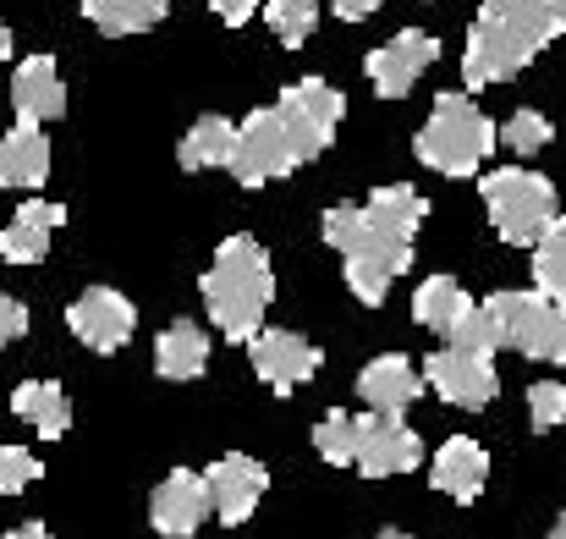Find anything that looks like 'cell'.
<instances>
[{"mask_svg": "<svg viewBox=\"0 0 566 539\" xmlns=\"http://www.w3.org/2000/svg\"><path fill=\"white\" fill-rule=\"evenodd\" d=\"M61 220H66L61 204L28 198V204L11 215V226L0 231V259H6V265H39V259L50 253V231H55Z\"/></svg>", "mask_w": 566, "mask_h": 539, "instance_id": "ac0fdd59", "label": "cell"}, {"mask_svg": "<svg viewBox=\"0 0 566 539\" xmlns=\"http://www.w3.org/2000/svg\"><path fill=\"white\" fill-rule=\"evenodd\" d=\"M11 413H17V418H28L44 440H61V435H66V424H72L66 391H61L55 380H22V385L11 391Z\"/></svg>", "mask_w": 566, "mask_h": 539, "instance_id": "7402d4cb", "label": "cell"}, {"mask_svg": "<svg viewBox=\"0 0 566 539\" xmlns=\"http://www.w3.org/2000/svg\"><path fill=\"white\" fill-rule=\"evenodd\" d=\"M203 485H209V512L220 518V524H248L253 518V507L264 501V490H270V474H264V463L259 457H248V452H226V457H214L209 463V474H203Z\"/></svg>", "mask_w": 566, "mask_h": 539, "instance_id": "30bf717a", "label": "cell"}, {"mask_svg": "<svg viewBox=\"0 0 566 539\" xmlns=\"http://www.w3.org/2000/svg\"><path fill=\"white\" fill-rule=\"evenodd\" d=\"M462 309H468V292H462L451 276H429V281H418V292H412V320H418L423 331H434V336H446V325H451Z\"/></svg>", "mask_w": 566, "mask_h": 539, "instance_id": "484cf974", "label": "cell"}, {"mask_svg": "<svg viewBox=\"0 0 566 539\" xmlns=\"http://www.w3.org/2000/svg\"><path fill=\"white\" fill-rule=\"evenodd\" d=\"M203 303H209V320L226 342H248L275 303L270 253L253 237H226L214 265L203 270Z\"/></svg>", "mask_w": 566, "mask_h": 539, "instance_id": "7a4b0ae2", "label": "cell"}, {"mask_svg": "<svg viewBox=\"0 0 566 539\" xmlns=\"http://www.w3.org/2000/svg\"><path fill=\"white\" fill-rule=\"evenodd\" d=\"M528 418H534L539 435L556 429V424H566V385L562 380H539V385H528Z\"/></svg>", "mask_w": 566, "mask_h": 539, "instance_id": "4dcf8cb0", "label": "cell"}, {"mask_svg": "<svg viewBox=\"0 0 566 539\" xmlns=\"http://www.w3.org/2000/svg\"><path fill=\"white\" fill-rule=\"evenodd\" d=\"M275 116H281V133H286L292 160L308 166V160H319V155L331 149V138H336V127H342V116H347V100H342V89H331L325 77H303V83H292V89L281 94Z\"/></svg>", "mask_w": 566, "mask_h": 539, "instance_id": "52a82bcc", "label": "cell"}, {"mask_svg": "<svg viewBox=\"0 0 566 539\" xmlns=\"http://www.w3.org/2000/svg\"><path fill=\"white\" fill-rule=\"evenodd\" d=\"M314 452H319L331 468H347L353 452H358V418H347V413H325V418L314 424Z\"/></svg>", "mask_w": 566, "mask_h": 539, "instance_id": "f546056e", "label": "cell"}, {"mask_svg": "<svg viewBox=\"0 0 566 539\" xmlns=\"http://www.w3.org/2000/svg\"><path fill=\"white\" fill-rule=\"evenodd\" d=\"M551 28L566 33V0H551Z\"/></svg>", "mask_w": 566, "mask_h": 539, "instance_id": "74e56055", "label": "cell"}, {"mask_svg": "<svg viewBox=\"0 0 566 539\" xmlns=\"http://www.w3.org/2000/svg\"><path fill=\"white\" fill-rule=\"evenodd\" d=\"M429 485L440 490V496H451V501H479L484 496V485H490V452L479 446V440H468V435H451L440 452H434V463H429Z\"/></svg>", "mask_w": 566, "mask_h": 539, "instance_id": "2e32d148", "label": "cell"}, {"mask_svg": "<svg viewBox=\"0 0 566 539\" xmlns=\"http://www.w3.org/2000/svg\"><path fill=\"white\" fill-rule=\"evenodd\" d=\"M325 242L347 259V287H353V298L369 303V309L385 303L390 281L412 265V242L375 231V226L364 220V204H336V209H325Z\"/></svg>", "mask_w": 566, "mask_h": 539, "instance_id": "3957f363", "label": "cell"}, {"mask_svg": "<svg viewBox=\"0 0 566 539\" xmlns=\"http://www.w3.org/2000/svg\"><path fill=\"white\" fill-rule=\"evenodd\" d=\"M517 155H539L545 144H551V122L539 116V111H517L512 122H506V133H501Z\"/></svg>", "mask_w": 566, "mask_h": 539, "instance_id": "1f68e13d", "label": "cell"}, {"mask_svg": "<svg viewBox=\"0 0 566 539\" xmlns=\"http://www.w3.org/2000/svg\"><path fill=\"white\" fill-rule=\"evenodd\" d=\"M423 215H429V204L407 187V182H390V187H379L375 198L364 204V220L385 231V237H401V242H412L418 237V226H423Z\"/></svg>", "mask_w": 566, "mask_h": 539, "instance_id": "603a6c76", "label": "cell"}, {"mask_svg": "<svg viewBox=\"0 0 566 539\" xmlns=\"http://www.w3.org/2000/svg\"><path fill=\"white\" fill-rule=\"evenodd\" d=\"M166 11H171V0H83V17H88L99 33H111V39L144 33V28H155Z\"/></svg>", "mask_w": 566, "mask_h": 539, "instance_id": "cb8c5ba5", "label": "cell"}, {"mask_svg": "<svg viewBox=\"0 0 566 539\" xmlns=\"http://www.w3.org/2000/svg\"><path fill=\"white\" fill-rule=\"evenodd\" d=\"M495 144H501L495 122H490L468 94H440L412 149H418V160L434 166L440 177H473V172L495 155Z\"/></svg>", "mask_w": 566, "mask_h": 539, "instance_id": "277c9868", "label": "cell"}, {"mask_svg": "<svg viewBox=\"0 0 566 539\" xmlns=\"http://www.w3.org/2000/svg\"><path fill=\"white\" fill-rule=\"evenodd\" d=\"M39 474H44V468H39V457H33V452H22V446H0V496L28 490Z\"/></svg>", "mask_w": 566, "mask_h": 539, "instance_id": "d6a6232c", "label": "cell"}, {"mask_svg": "<svg viewBox=\"0 0 566 539\" xmlns=\"http://www.w3.org/2000/svg\"><path fill=\"white\" fill-rule=\"evenodd\" d=\"M66 325H72V336H77L83 348H94V353H122V348L133 342V331H138V309H133V298H122L116 287H88V292L66 309Z\"/></svg>", "mask_w": 566, "mask_h": 539, "instance_id": "9c48e42d", "label": "cell"}, {"mask_svg": "<svg viewBox=\"0 0 566 539\" xmlns=\"http://www.w3.org/2000/svg\"><path fill=\"white\" fill-rule=\"evenodd\" d=\"M353 463L369 479H390V474L418 468L423 463V446H418V435L407 429L401 413H375L369 407V418H358V452H353Z\"/></svg>", "mask_w": 566, "mask_h": 539, "instance_id": "8fae6325", "label": "cell"}, {"mask_svg": "<svg viewBox=\"0 0 566 539\" xmlns=\"http://www.w3.org/2000/svg\"><path fill=\"white\" fill-rule=\"evenodd\" d=\"M446 342L457 348V353H473V359H495V348H501V336H495V320L484 314V309H462L451 325H446Z\"/></svg>", "mask_w": 566, "mask_h": 539, "instance_id": "f1b7e54d", "label": "cell"}, {"mask_svg": "<svg viewBox=\"0 0 566 539\" xmlns=\"http://www.w3.org/2000/svg\"><path fill=\"white\" fill-rule=\"evenodd\" d=\"M214 11H220V22H231V28H242L253 11H259V0H214Z\"/></svg>", "mask_w": 566, "mask_h": 539, "instance_id": "e575fe53", "label": "cell"}, {"mask_svg": "<svg viewBox=\"0 0 566 539\" xmlns=\"http://www.w3.org/2000/svg\"><path fill=\"white\" fill-rule=\"evenodd\" d=\"M22 331H28V309H22L17 298H6V292H0V348H6V342H17Z\"/></svg>", "mask_w": 566, "mask_h": 539, "instance_id": "836d02e7", "label": "cell"}, {"mask_svg": "<svg viewBox=\"0 0 566 539\" xmlns=\"http://www.w3.org/2000/svg\"><path fill=\"white\" fill-rule=\"evenodd\" d=\"M226 172L242 182V187H264V182L297 172V160H292V149H286V133H281V116H275V105H270V111H253V116L237 127Z\"/></svg>", "mask_w": 566, "mask_h": 539, "instance_id": "ba28073f", "label": "cell"}, {"mask_svg": "<svg viewBox=\"0 0 566 539\" xmlns=\"http://www.w3.org/2000/svg\"><path fill=\"white\" fill-rule=\"evenodd\" d=\"M423 380L434 385L440 402L451 407H490L501 380H495V363L490 359H473V353H457V348H440L423 359Z\"/></svg>", "mask_w": 566, "mask_h": 539, "instance_id": "4fadbf2b", "label": "cell"}, {"mask_svg": "<svg viewBox=\"0 0 566 539\" xmlns=\"http://www.w3.org/2000/svg\"><path fill=\"white\" fill-rule=\"evenodd\" d=\"M484 314L495 320L501 348H517L523 359L539 363H566V314L545 292H495Z\"/></svg>", "mask_w": 566, "mask_h": 539, "instance_id": "8992f818", "label": "cell"}, {"mask_svg": "<svg viewBox=\"0 0 566 539\" xmlns=\"http://www.w3.org/2000/svg\"><path fill=\"white\" fill-rule=\"evenodd\" d=\"M6 539H50V529L44 524H22V529H11Z\"/></svg>", "mask_w": 566, "mask_h": 539, "instance_id": "8d00e7d4", "label": "cell"}, {"mask_svg": "<svg viewBox=\"0 0 566 539\" xmlns=\"http://www.w3.org/2000/svg\"><path fill=\"white\" fill-rule=\"evenodd\" d=\"M231 138H237V122H226V116H198L188 127V138H182V149H177L182 172L226 166V160H231Z\"/></svg>", "mask_w": 566, "mask_h": 539, "instance_id": "d4e9b609", "label": "cell"}, {"mask_svg": "<svg viewBox=\"0 0 566 539\" xmlns=\"http://www.w3.org/2000/svg\"><path fill=\"white\" fill-rule=\"evenodd\" d=\"M479 193H484V209H490L495 237L512 242V248H534V237L562 215L556 187L539 177V172H523V166L490 172V177L479 182Z\"/></svg>", "mask_w": 566, "mask_h": 539, "instance_id": "5b68a950", "label": "cell"}, {"mask_svg": "<svg viewBox=\"0 0 566 539\" xmlns=\"http://www.w3.org/2000/svg\"><path fill=\"white\" fill-rule=\"evenodd\" d=\"M434 61H440V39L407 28V33H396L390 44H379L364 66H369V83H375L379 100H401V94H412V83H418L423 66H434Z\"/></svg>", "mask_w": 566, "mask_h": 539, "instance_id": "5bb4252c", "label": "cell"}, {"mask_svg": "<svg viewBox=\"0 0 566 539\" xmlns=\"http://www.w3.org/2000/svg\"><path fill=\"white\" fill-rule=\"evenodd\" d=\"M331 6H336L342 22H364V17H375L379 11V0H331Z\"/></svg>", "mask_w": 566, "mask_h": 539, "instance_id": "d590c367", "label": "cell"}, {"mask_svg": "<svg viewBox=\"0 0 566 539\" xmlns=\"http://www.w3.org/2000/svg\"><path fill=\"white\" fill-rule=\"evenodd\" d=\"M264 22L281 44H308V33L319 28V6L314 0H264Z\"/></svg>", "mask_w": 566, "mask_h": 539, "instance_id": "83f0119b", "label": "cell"}, {"mask_svg": "<svg viewBox=\"0 0 566 539\" xmlns=\"http://www.w3.org/2000/svg\"><path fill=\"white\" fill-rule=\"evenodd\" d=\"M50 177V138L33 127V122H17L6 138H0V187H44Z\"/></svg>", "mask_w": 566, "mask_h": 539, "instance_id": "ffe728a7", "label": "cell"}, {"mask_svg": "<svg viewBox=\"0 0 566 539\" xmlns=\"http://www.w3.org/2000/svg\"><path fill=\"white\" fill-rule=\"evenodd\" d=\"M375 539H407V535H396V529H385V535H375Z\"/></svg>", "mask_w": 566, "mask_h": 539, "instance_id": "60d3db41", "label": "cell"}, {"mask_svg": "<svg viewBox=\"0 0 566 539\" xmlns=\"http://www.w3.org/2000/svg\"><path fill=\"white\" fill-rule=\"evenodd\" d=\"M358 396H364L375 413H407V407L423 396V380H418V369L401 359V353H385V359L364 363Z\"/></svg>", "mask_w": 566, "mask_h": 539, "instance_id": "d6986e66", "label": "cell"}, {"mask_svg": "<svg viewBox=\"0 0 566 539\" xmlns=\"http://www.w3.org/2000/svg\"><path fill=\"white\" fill-rule=\"evenodd\" d=\"M551 539H566V512L556 518V529H551Z\"/></svg>", "mask_w": 566, "mask_h": 539, "instance_id": "ab89813d", "label": "cell"}, {"mask_svg": "<svg viewBox=\"0 0 566 539\" xmlns=\"http://www.w3.org/2000/svg\"><path fill=\"white\" fill-rule=\"evenodd\" d=\"M6 55H11V28L0 22V61H6Z\"/></svg>", "mask_w": 566, "mask_h": 539, "instance_id": "f35d334b", "label": "cell"}, {"mask_svg": "<svg viewBox=\"0 0 566 539\" xmlns=\"http://www.w3.org/2000/svg\"><path fill=\"white\" fill-rule=\"evenodd\" d=\"M534 281L551 303L566 298V215H556L539 237H534Z\"/></svg>", "mask_w": 566, "mask_h": 539, "instance_id": "4316f807", "label": "cell"}, {"mask_svg": "<svg viewBox=\"0 0 566 539\" xmlns=\"http://www.w3.org/2000/svg\"><path fill=\"white\" fill-rule=\"evenodd\" d=\"M155 369H160L166 380H198V374L209 369V336H203V325L171 320V325L160 331V342H155Z\"/></svg>", "mask_w": 566, "mask_h": 539, "instance_id": "44dd1931", "label": "cell"}, {"mask_svg": "<svg viewBox=\"0 0 566 539\" xmlns=\"http://www.w3.org/2000/svg\"><path fill=\"white\" fill-rule=\"evenodd\" d=\"M248 359H253V374L264 380V385H275L281 396L292 391V385H303V380H314L319 374V348L308 342V336H297V331H253L248 342Z\"/></svg>", "mask_w": 566, "mask_h": 539, "instance_id": "7c38bea8", "label": "cell"}, {"mask_svg": "<svg viewBox=\"0 0 566 539\" xmlns=\"http://www.w3.org/2000/svg\"><path fill=\"white\" fill-rule=\"evenodd\" d=\"M203 518H209V485H203V474L171 468L155 485V496H149V524L166 539H188L203 529Z\"/></svg>", "mask_w": 566, "mask_h": 539, "instance_id": "9a60e30c", "label": "cell"}, {"mask_svg": "<svg viewBox=\"0 0 566 539\" xmlns=\"http://www.w3.org/2000/svg\"><path fill=\"white\" fill-rule=\"evenodd\" d=\"M11 111L17 122H55L66 111V89H61V72L50 55H28L17 72H11Z\"/></svg>", "mask_w": 566, "mask_h": 539, "instance_id": "e0dca14e", "label": "cell"}, {"mask_svg": "<svg viewBox=\"0 0 566 539\" xmlns=\"http://www.w3.org/2000/svg\"><path fill=\"white\" fill-rule=\"evenodd\" d=\"M551 39H556L551 0H484L479 22L468 33V55H462L468 89H490L501 77H517Z\"/></svg>", "mask_w": 566, "mask_h": 539, "instance_id": "6da1fadb", "label": "cell"}]
</instances>
